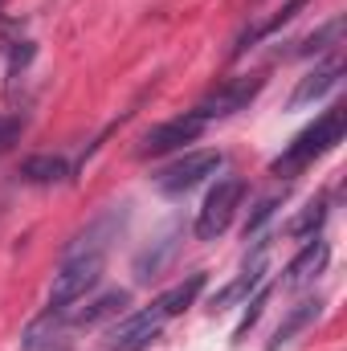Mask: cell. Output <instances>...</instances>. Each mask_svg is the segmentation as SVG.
<instances>
[{
  "label": "cell",
  "mask_w": 347,
  "mask_h": 351,
  "mask_svg": "<svg viewBox=\"0 0 347 351\" xmlns=\"http://www.w3.org/2000/svg\"><path fill=\"white\" fill-rule=\"evenodd\" d=\"M344 131H347V106L344 102H335V106H327L307 131H298L286 147H282V156L270 164V172L274 176H298L307 172L319 156H327L331 147H339L344 143Z\"/></svg>",
  "instance_id": "1"
},
{
  "label": "cell",
  "mask_w": 347,
  "mask_h": 351,
  "mask_svg": "<svg viewBox=\"0 0 347 351\" xmlns=\"http://www.w3.org/2000/svg\"><path fill=\"white\" fill-rule=\"evenodd\" d=\"M102 269H106V254L62 258V269L53 274V290H49V311H70L74 302H82L102 282Z\"/></svg>",
  "instance_id": "2"
},
{
  "label": "cell",
  "mask_w": 347,
  "mask_h": 351,
  "mask_svg": "<svg viewBox=\"0 0 347 351\" xmlns=\"http://www.w3.org/2000/svg\"><path fill=\"white\" fill-rule=\"evenodd\" d=\"M241 200H246V180H237V176L217 180V184L208 188L200 213H196V237H200V241H217V237L233 225Z\"/></svg>",
  "instance_id": "3"
},
{
  "label": "cell",
  "mask_w": 347,
  "mask_h": 351,
  "mask_svg": "<svg viewBox=\"0 0 347 351\" xmlns=\"http://www.w3.org/2000/svg\"><path fill=\"white\" fill-rule=\"evenodd\" d=\"M221 168H225V156H221V152H188V156H180L176 164L160 168V172L152 176V184H156L164 196H184V192L200 188L204 180H213Z\"/></svg>",
  "instance_id": "4"
},
{
  "label": "cell",
  "mask_w": 347,
  "mask_h": 351,
  "mask_svg": "<svg viewBox=\"0 0 347 351\" xmlns=\"http://www.w3.org/2000/svg\"><path fill=\"white\" fill-rule=\"evenodd\" d=\"M164 327H168V315H164L160 302H152V306H143V311H135V315H127L123 323L110 327L106 351H147L160 339Z\"/></svg>",
  "instance_id": "5"
},
{
  "label": "cell",
  "mask_w": 347,
  "mask_h": 351,
  "mask_svg": "<svg viewBox=\"0 0 347 351\" xmlns=\"http://www.w3.org/2000/svg\"><path fill=\"white\" fill-rule=\"evenodd\" d=\"M204 119L196 114V110H188V114H180V119H168V123H160V127H152L147 135H143V143H139V160H156V156H172L180 152L184 143H196L200 135H204Z\"/></svg>",
  "instance_id": "6"
},
{
  "label": "cell",
  "mask_w": 347,
  "mask_h": 351,
  "mask_svg": "<svg viewBox=\"0 0 347 351\" xmlns=\"http://www.w3.org/2000/svg\"><path fill=\"white\" fill-rule=\"evenodd\" d=\"M261 86H265V78H258V74H250V78H229V82H221L217 90H208V94L196 102V114H200L204 123L229 119V114L246 110V106L261 94Z\"/></svg>",
  "instance_id": "7"
},
{
  "label": "cell",
  "mask_w": 347,
  "mask_h": 351,
  "mask_svg": "<svg viewBox=\"0 0 347 351\" xmlns=\"http://www.w3.org/2000/svg\"><path fill=\"white\" fill-rule=\"evenodd\" d=\"M344 82V62L339 58H331V62H323V66H315L307 78H298V86L290 94V110H302V106H315V102H323L331 90H339Z\"/></svg>",
  "instance_id": "8"
},
{
  "label": "cell",
  "mask_w": 347,
  "mask_h": 351,
  "mask_svg": "<svg viewBox=\"0 0 347 351\" xmlns=\"http://www.w3.org/2000/svg\"><path fill=\"white\" fill-rule=\"evenodd\" d=\"M123 221H127V213H119V208H110V213L94 217L86 229L66 245V254H62V258H78V254H106V245H110V241H119Z\"/></svg>",
  "instance_id": "9"
},
{
  "label": "cell",
  "mask_w": 347,
  "mask_h": 351,
  "mask_svg": "<svg viewBox=\"0 0 347 351\" xmlns=\"http://www.w3.org/2000/svg\"><path fill=\"white\" fill-rule=\"evenodd\" d=\"M327 258H331V250H327V241L323 237H311L294 258L286 265V278H282V286L286 290H298V286H311L323 269H327Z\"/></svg>",
  "instance_id": "10"
},
{
  "label": "cell",
  "mask_w": 347,
  "mask_h": 351,
  "mask_svg": "<svg viewBox=\"0 0 347 351\" xmlns=\"http://www.w3.org/2000/svg\"><path fill=\"white\" fill-rule=\"evenodd\" d=\"M131 306V294L127 290H106V294H98L94 302H86L82 311H66V319H70V327H78V331H90V327H102L106 319H119L123 311Z\"/></svg>",
  "instance_id": "11"
},
{
  "label": "cell",
  "mask_w": 347,
  "mask_h": 351,
  "mask_svg": "<svg viewBox=\"0 0 347 351\" xmlns=\"http://www.w3.org/2000/svg\"><path fill=\"white\" fill-rule=\"evenodd\" d=\"M319 311H323V302H319V298H302L298 306H290V311H286V319L278 323V331H274V339H270V348H265V351H282L294 335H298V331H302V327H311V323L319 319Z\"/></svg>",
  "instance_id": "12"
},
{
  "label": "cell",
  "mask_w": 347,
  "mask_h": 351,
  "mask_svg": "<svg viewBox=\"0 0 347 351\" xmlns=\"http://www.w3.org/2000/svg\"><path fill=\"white\" fill-rule=\"evenodd\" d=\"M204 282H208L204 274H188L184 282H176L172 290H164V294H160L156 302L164 306V315H168V319H176V315H184V311H188V306H192V302L200 298V290H204Z\"/></svg>",
  "instance_id": "13"
},
{
  "label": "cell",
  "mask_w": 347,
  "mask_h": 351,
  "mask_svg": "<svg viewBox=\"0 0 347 351\" xmlns=\"http://www.w3.org/2000/svg\"><path fill=\"white\" fill-rule=\"evenodd\" d=\"M66 327H70L66 311H45L37 323H29V331H25V351H45L49 339H62V335H66Z\"/></svg>",
  "instance_id": "14"
},
{
  "label": "cell",
  "mask_w": 347,
  "mask_h": 351,
  "mask_svg": "<svg viewBox=\"0 0 347 351\" xmlns=\"http://www.w3.org/2000/svg\"><path fill=\"white\" fill-rule=\"evenodd\" d=\"M172 254H176V233H168V237H160L152 250H143V254L135 258V282H152V278H160V269L168 265Z\"/></svg>",
  "instance_id": "15"
},
{
  "label": "cell",
  "mask_w": 347,
  "mask_h": 351,
  "mask_svg": "<svg viewBox=\"0 0 347 351\" xmlns=\"http://www.w3.org/2000/svg\"><path fill=\"white\" fill-rule=\"evenodd\" d=\"M261 278H265V258H254V262L246 265V274L237 278V282H229L217 298H213V311H225L229 302H237V298H246L254 286H261Z\"/></svg>",
  "instance_id": "16"
},
{
  "label": "cell",
  "mask_w": 347,
  "mask_h": 351,
  "mask_svg": "<svg viewBox=\"0 0 347 351\" xmlns=\"http://www.w3.org/2000/svg\"><path fill=\"white\" fill-rule=\"evenodd\" d=\"M21 176H25L29 184H58V180L70 176V164H66L62 156H29V160L21 164Z\"/></svg>",
  "instance_id": "17"
},
{
  "label": "cell",
  "mask_w": 347,
  "mask_h": 351,
  "mask_svg": "<svg viewBox=\"0 0 347 351\" xmlns=\"http://www.w3.org/2000/svg\"><path fill=\"white\" fill-rule=\"evenodd\" d=\"M339 41H344V16H331L327 25H319V29L298 45V53H302V58H311V53H327V49H335Z\"/></svg>",
  "instance_id": "18"
},
{
  "label": "cell",
  "mask_w": 347,
  "mask_h": 351,
  "mask_svg": "<svg viewBox=\"0 0 347 351\" xmlns=\"http://www.w3.org/2000/svg\"><path fill=\"white\" fill-rule=\"evenodd\" d=\"M302 8H307V0H286V4L278 8V16H270L265 25H258L254 33H246V37H241V45H237V53H246V49H250V45L258 41V37H270V33H278L282 25H290V21H294V16L302 12Z\"/></svg>",
  "instance_id": "19"
},
{
  "label": "cell",
  "mask_w": 347,
  "mask_h": 351,
  "mask_svg": "<svg viewBox=\"0 0 347 351\" xmlns=\"http://www.w3.org/2000/svg\"><path fill=\"white\" fill-rule=\"evenodd\" d=\"M323 221H327V200L319 196V200H311V204L290 221V233H294V237H315Z\"/></svg>",
  "instance_id": "20"
},
{
  "label": "cell",
  "mask_w": 347,
  "mask_h": 351,
  "mask_svg": "<svg viewBox=\"0 0 347 351\" xmlns=\"http://www.w3.org/2000/svg\"><path fill=\"white\" fill-rule=\"evenodd\" d=\"M278 204H282V196H261L258 204H254V213L246 217V241H250V237L258 233L261 225H265V221H270V217L278 213Z\"/></svg>",
  "instance_id": "21"
},
{
  "label": "cell",
  "mask_w": 347,
  "mask_h": 351,
  "mask_svg": "<svg viewBox=\"0 0 347 351\" xmlns=\"http://www.w3.org/2000/svg\"><path fill=\"white\" fill-rule=\"evenodd\" d=\"M265 298H270V286H261L258 294L246 302V319L237 323V331H233V343H241V339H246V331H250V327L261 319V306H265Z\"/></svg>",
  "instance_id": "22"
},
{
  "label": "cell",
  "mask_w": 347,
  "mask_h": 351,
  "mask_svg": "<svg viewBox=\"0 0 347 351\" xmlns=\"http://www.w3.org/2000/svg\"><path fill=\"white\" fill-rule=\"evenodd\" d=\"M21 135H25V119L21 114H0V152H8Z\"/></svg>",
  "instance_id": "23"
}]
</instances>
